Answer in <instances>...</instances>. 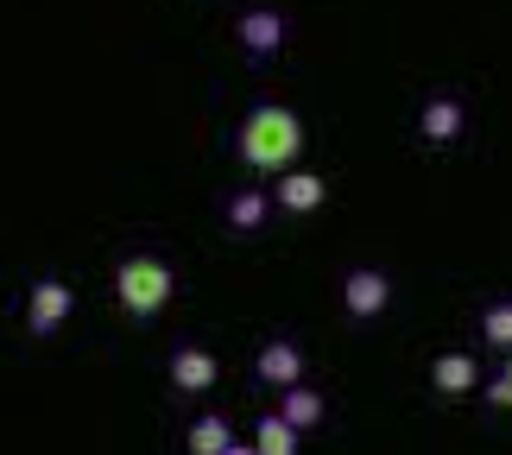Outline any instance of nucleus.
Returning <instances> with one entry per match:
<instances>
[{"instance_id":"nucleus-1","label":"nucleus","mask_w":512,"mask_h":455,"mask_svg":"<svg viewBox=\"0 0 512 455\" xmlns=\"http://www.w3.org/2000/svg\"><path fill=\"white\" fill-rule=\"evenodd\" d=\"M234 152H241V165H253V171L285 177L291 158L304 152V121H298L291 108L266 102V108H253L247 121H241V140H234Z\"/></svg>"},{"instance_id":"nucleus-2","label":"nucleus","mask_w":512,"mask_h":455,"mask_svg":"<svg viewBox=\"0 0 512 455\" xmlns=\"http://www.w3.org/2000/svg\"><path fill=\"white\" fill-rule=\"evenodd\" d=\"M177 291V272L165 260H152V253H133V260L114 266V298H121L127 316H159Z\"/></svg>"},{"instance_id":"nucleus-3","label":"nucleus","mask_w":512,"mask_h":455,"mask_svg":"<svg viewBox=\"0 0 512 455\" xmlns=\"http://www.w3.org/2000/svg\"><path fill=\"white\" fill-rule=\"evenodd\" d=\"M76 310V291L64 279H38L32 285V298H26V329L32 335H57V323Z\"/></svg>"},{"instance_id":"nucleus-4","label":"nucleus","mask_w":512,"mask_h":455,"mask_svg":"<svg viewBox=\"0 0 512 455\" xmlns=\"http://www.w3.org/2000/svg\"><path fill=\"white\" fill-rule=\"evenodd\" d=\"M386 304H392V279H386V272L354 266L348 279H342V310L348 316H361V323H367V316H380Z\"/></svg>"},{"instance_id":"nucleus-5","label":"nucleus","mask_w":512,"mask_h":455,"mask_svg":"<svg viewBox=\"0 0 512 455\" xmlns=\"http://www.w3.org/2000/svg\"><path fill=\"white\" fill-rule=\"evenodd\" d=\"M234 32H241L247 57H272V51H279L285 38H291V19H285V13H272V7H247Z\"/></svg>"},{"instance_id":"nucleus-6","label":"nucleus","mask_w":512,"mask_h":455,"mask_svg":"<svg viewBox=\"0 0 512 455\" xmlns=\"http://www.w3.org/2000/svg\"><path fill=\"white\" fill-rule=\"evenodd\" d=\"M462 127H468V108L456 102V95H430V102L418 108V133L430 146H456Z\"/></svg>"},{"instance_id":"nucleus-7","label":"nucleus","mask_w":512,"mask_h":455,"mask_svg":"<svg viewBox=\"0 0 512 455\" xmlns=\"http://www.w3.org/2000/svg\"><path fill=\"white\" fill-rule=\"evenodd\" d=\"M215 380H222V361H215L209 348H177V354H171V386H177V392L203 399Z\"/></svg>"},{"instance_id":"nucleus-8","label":"nucleus","mask_w":512,"mask_h":455,"mask_svg":"<svg viewBox=\"0 0 512 455\" xmlns=\"http://www.w3.org/2000/svg\"><path fill=\"white\" fill-rule=\"evenodd\" d=\"M253 373H260L266 386H279V392L298 386L304 380V348L298 342H266L260 354H253Z\"/></svg>"},{"instance_id":"nucleus-9","label":"nucleus","mask_w":512,"mask_h":455,"mask_svg":"<svg viewBox=\"0 0 512 455\" xmlns=\"http://www.w3.org/2000/svg\"><path fill=\"white\" fill-rule=\"evenodd\" d=\"M272 196H279V209H291V215H317L329 203V184H323L317 171H285Z\"/></svg>"},{"instance_id":"nucleus-10","label":"nucleus","mask_w":512,"mask_h":455,"mask_svg":"<svg viewBox=\"0 0 512 455\" xmlns=\"http://www.w3.org/2000/svg\"><path fill=\"white\" fill-rule=\"evenodd\" d=\"M430 386H437L443 399H462V392L481 386V361L475 354H437V361H430Z\"/></svg>"},{"instance_id":"nucleus-11","label":"nucleus","mask_w":512,"mask_h":455,"mask_svg":"<svg viewBox=\"0 0 512 455\" xmlns=\"http://www.w3.org/2000/svg\"><path fill=\"white\" fill-rule=\"evenodd\" d=\"M279 418H285V424H298V430H317V424H323V392H310V386H285V392H279Z\"/></svg>"},{"instance_id":"nucleus-12","label":"nucleus","mask_w":512,"mask_h":455,"mask_svg":"<svg viewBox=\"0 0 512 455\" xmlns=\"http://www.w3.org/2000/svg\"><path fill=\"white\" fill-rule=\"evenodd\" d=\"M190 455H228V443H234V430H228V418H215V411H203V418L190 424Z\"/></svg>"},{"instance_id":"nucleus-13","label":"nucleus","mask_w":512,"mask_h":455,"mask_svg":"<svg viewBox=\"0 0 512 455\" xmlns=\"http://www.w3.org/2000/svg\"><path fill=\"white\" fill-rule=\"evenodd\" d=\"M266 209H272L266 190H241V196L228 203V228H234V234H253V228L266 222Z\"/></svg>"},{"instance_id":"nucleus-14","label":"nucleus","mask_w":512,"mask_h":455,"mask_svg":"<svg viewBox=\"0 0 512 455\" xmlns=\"http://www.w3.org/2000/svg\"><path fill=\"white\" fill-rule=\"evenodd\" d=\"M253 443H260V455H298V424H285L279 411H272V418H260Z\"/></svg>"},{"instance_id":"nucleus-15","label":"nucleus","mask_w":512,"mask_h":455,"mask_svg":"<svg viewBox=\"0 0 512 455\" xmlns=\"http://www.w3.org/2000/svg\"><path fill=\"white\" fill-rule=\"evenodd\" d=\"M481 335H487L494 348H506V354H512V304H506V298H500V304H487V316H481Z\"/></svg>"},{"instance_id":"nucleus-16","label":"nucleus","mask_w":512,"mask_h":455,"mask_svg":"<svg viewBox=\"0 0 512 455\" xmlns=\"http://www.w3.org/2000/svg\"><path fill=\"white\" fill-rule=\"evenodd\" d=\"M228 455H260V443H228Z\"/></svg>"}]
</instances>
